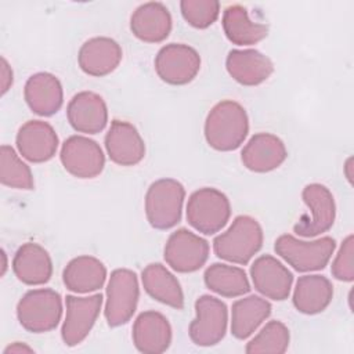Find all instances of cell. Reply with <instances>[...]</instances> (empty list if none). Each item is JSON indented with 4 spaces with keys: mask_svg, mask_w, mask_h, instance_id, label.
<instances>
[{
    "mask_svg": "<svg viewBox=\"0 0 354 354\" xmlns=\"http://www.w3.org/2000/svg\"><path fill=\"white\" fill-rule=\"evenodd\" d=\"M185 189L174 178L153 181L145 195V214L156 230H169L180 223Z\"/></svg>",
    "mask_w": 354,
    "mask_h": 354,
    "instance_id": "obj_4",
    "label": "cell"
},
{
    "mask_svg": "<svg viewBox=\"0 0 354 354\" xmlns=\"http://www.w3.org/2000/svg\"><path fill=\"white\" fill-rule=\"evenodd\" d=\"M271 314V304L260 296L236 300L231 310V333L234 337L248 339Z\"/></svg>",
    "mask_w": 354,
    "mask_h": 354,
    "instance_id": "obj_29",
    "label": "cell"
},
{
    "mask_svg": "<svg viewBox=\"0 0 354 354\" xmlns=\"http://www.w3.org/2000/svg\"><path fill=\"white\" fill-rule=\"evenodd\" d=\"M141 281L145 292L166 306L181 310L184 307V295L177 278L160 263L148 264L141 272Z\"/></svg>",
    "mask_w": 354,
    "mask_h": 354,
    "instance_id": "obj_27",
    "label": "cell"
},
{
    "mask_svg": "<svg viewBox=\"0 0 354 354\" xmlns=\"http://www.w3.org/2000/svg\"><path fill=\"white\" fill-rule=\"evenodd\" d=\"M250 277L254 289L263 296L277 301L288 299L293 275L274 256L264 254L257 257L250 266Z\"/></svg>",
    "mask_w": 354,
    "mask_h": 354,
    "instance_id": "obj_14",
    "label": "cell"
},
{
    "mask_svg": "<svg viewBox=\"0 0 354 354\" xmlns=\"http://www.w3.org/2000/svg\"><path fill=\"white\" fill-rule=\"evenodd\" d=\"M130 29L145 43H160L171 30V15L162 3H144L131 14Z\"/></svg>",
    "mask_w": 354,
    "mask_h": 354,
    "instance_id": "obj_23",
    "label": "cell"
},
{
    "mask_svg": "<svg viewBox=\"0 0 354 354\" xmlns=\"http://www.w3.org/2000/svg\"><path fill=\"white\" fill-rule=\"evenodd\" d=\"M66 118L76 131L97 134L106 126L108 108L102 97L97 93L80 91L69 101Z\"/></svg>",
    "mask_w": 354,
    "mask_h": 354,
    "instance_id": "obj_17",
    "label": "cell"
},
{
    "mask_svg": "<svg viewBox=\"0 0 354 354\" xmlns=\"http://www.w3.org/2000/svg\"><path fill=\"white\" fill-rule=\"evenodd\" d=\"M333 286L324 275H303L293 292V306L299 313L314 315L322 313L332 301Z\"/></svg>",
    "mask_w": 354,
    "mask_h": 354,
    "instance_id": "obj_26",
    "label": "cell"
},
{
    "mask_svg": "<svg viewBox=\"0 0 354 354\" xmlns=\"http://www.w3.org/2000/svg\"><path fill=\"white\" fill-rule=\"evenodd\" d=\"M205 285L224 297H238L249 293L250 283L246 272L235 266L214 263L203 274Z\"/></svg>",
    "mask_w": 354,
    "mask_h": 354,
    "instance_id": "obj_30",
    "label": "cell"
},
{
    "mask_svg": "<svg viewBox=\"0 0 354 354\" xmlns=\"http://www.w3.org/2000/svg\"><path fill=\"white\" fill-rule=\"evenodd\" d=\"M17 148L22 158L33 163L50 160L58 148V136L53 126L43 120H29L17 133Z\"/></svg>",
    "mask_w": 354,
    "mask_h": 354,
    "instance_id": "obj_15",
    "label": "cell"
},
{
    "mask_svg": "<svg viewBox=\"0 0 354 354\" xmlns=\"http://www.w3.org/2000/svg\"><path fill=\"white\" fill-rule=\"evenodd\" d=\"M196 317L189 324V337L192 343L201 347H209L220 343L227 332L228 310L220 299L203 295L195 301Z\"/></svg>",
    "mask_w": 354,
    "mask_h": 354,
    "instance_id": "obj_8",
    "label": "cell"
},
{
    "mask_svg": "<svg viewBox=\"0 0 354 354\" xmlns=\"http://www.w3.org/2000/svg\"><path fill=\"white\" fill-rule=\"evenodd\" d=\"M12 271L25 285H43L53 275V261L43 246L35 242H26L19 246L14 256Z\"/></svg>",
    "mask_w": 354,
    "mask_h": 354,
    "instance_id": "obj_24",
    "label": "cell"
},
{
    "mask_svg": "<svg viewBox=\"0 0 354 354\" xmlns=\"http://www.w3.org/2000/svg\"><path fill=\"white\" fill-rule=\"evenodd\" d=\"M301 198L311 212V218L301 217L293 227L299 236L311 238L332 228L336 217V205L332 192L322 184H308L303 188Z\"/></svg>",
    "mask_w": 354,
    "mask_h": 354,
    "instance_id": "obj_12",
    "label": "cell"
},
{
    "mask_svg": "<svg viewBox=\"0 0 354 354\" xmlns=\"http://www.w3.org/2000/svg\"><path fill=\"white\" fill-rule=\"evenodd\" d=\"M10 353H33V348H30V347L26 346L25 343L15 342V343L10 344L8 347H6L4 354H10Z\"/></svg>",
    "mask_w": 354,
    "mask_h": 354,
    "instance_id": "obj_36",
    "label": "cell"
},
{
    "mask_svg": "<svg viewBox=\"0 0 354 354\" xmlns=\"http://www.w3.org/2000/svg\"><path fill=\"white\" fill-rule=\"evenodd\" d=\"M105 148L109 159L119 166H134L145 156V144L138 130L124 120H112Z\"/></svg>",
    "mask_w": 354,
    "mask_h": 354,
    "instance_id": "obj_16",
    "label": "cell"
},
{
    "mask_svg": "<svg viewBox=\"0 0 354 354\" xmlns=\"http://www.w3.org/2000/svg\"><path fill=\"white\" fill-rule=\"evenodd\" d=\"M199 69L201 57L198 51L188 44H166L155 57V71L158 76L173 86H183L192 82Z\"/></svg>",
    "mask_w": 354,
    "mask_h": 354,
    "instance_id": "obj_9",
    "label": "cell"
},
{
    "mask_svg": "<svg viewBox=\"0 0 354 354\" xmlns=\"http://www.w3.org/2000/svg\"><path fill=\"white\" fill-rule=\"evenodd\" d=\"M163 257L174 271L194 272L207 261L209 243L187 228H180L169 236Z\"/></svg>",
    "mask_w": 354,
    "mask_h": 354,
    "instance_id": "obj_10",
    "label": "cell"
},
{
    "mask_svg": "<svg viewBox=\"0 0 354 354\" xmlns=\"http://www.w3.org/2000/svg\"><path fill=\"white\" fill-rule=\"evenodd\" d=\"M12 84V71L7 59L1 57V94L4 95Z\"/></svg>",
    "mask_w": 354,
    "mask_h": 354,
    "instance_id": "obj_35",
    "label": "cell"
},
{
    "mask_svg": "<svg viewBox=\"0 0 354 354\" xmlns=\"http://www.w3.org/2000/svg\"><path fill=\"white\" fill-rule=\"evenodd\" d=\"M274 249L296 271L308 272L325 268L336 249V242L330 236L307 242L283 234L277 238Z\"/></svg>",
    "mask_w": 354,
    "mask_h": 354,
    "instance_id": "obj_5",
    "label": "cell"
},
{
    "mask_svg": "<svg viewBox=\"0 0 354 354\" xmlns=\"http://www.w3.org/2000/svg\"><path fill=\"white\" fill-rule=\"evenodd\" d=\"M290 340L289 329L281 321H270L266 326L246 344L248 354L274 353L282 354L288 350Z\"/></svg>",
    "mask_w": 354,
    "mask_h": 354,
    "instance_id": "obj_32",
    "label": "cell"
},
{
    "mask_svg": "<svg viewBox=\"0 0 354 354\" xmlns=\"http://www.w3.org/2000/svg\"><path fill=\"white\" fill-rule=\"evenodd\" d=\"M286 156L283 141L270 133L254 134L241 152L243 166L254 173H267L279 167Z\"/></svg>",
    "mask_w": 354,
    "mask_h": 354,
    "instance_id": "obj_18",
    "label": "cell"
},
{
    "mask_svg": "<svg viewBox=\"0 0 354 354\" xmlns=\"http://www.w3.org/2000/svg\"><path fill=\"white\" fill-rule=\"evenodd\" d=\"M131 337L140 353L160 354L171 343V326L163 314L144 311L134 321Z\"/></svg>",
    "mask_w": 354,
    "mask_h": 354,
    "instance_id": "obj_20",
    "label": "cell"
},
{
    "mask_svg": "<svg viewBox=\"0 0 354 354\" xmlns=\"http://www.w3.org/2000/svg\"><path fill=\"white\" fill-rule=\"evenodd\" d=\"M263 246V228L250 216H238L230 228L217 235L213 249L218 259L235 264H248Z\"/></svg>",
    "mask_w": 354,
    "mask_h": 354,
    "instance_id": "obj_2",
    "label": "cell"
},
{
    "mask_svg": "<svg viewBox=\"0 0 354 354\" xmlns=\"http://www.w3.org/2000/svg\"><path fill=\"white\" fill-rule=\"evenodd\" d=\"M138 297L140 286L136 272L127 268L113 270L106 286L104 310L108 325L116 328L127 324L137 310Z\"/></svg>",
    "mask_w": 354,
    "mask_h": 354,
    "instance_id": "obj_7",
    "label": "cell"
},
{
    "mask_svg": "<svg viewBox=\"0 0 354 354\" xmlns=\"http://www.w3.org/2000/svg\"><path fill=\"white\" fill-rule=\"evenodd\" d=\"M230 76L243 86H257L274 72L272 61L257 50H231L225 59Z\"/></svg>",
    "mask_w": 354,
    "mask_h": 354,
    "instance_id": "obj_22",
    "label": "cell"
},
{
    "mask_svg": "<svg viewBox=\"0 0 354 354\" xmlns=\"http://www.w3.org/2000/svg\"><path fill=\"white\" fill-rule=\"evenodd\" d=\"M122 61V48L111 37H93L84 41L77 54L80 69L95 77L113 72Z\"/></svg>",
    "mask_w": 354,
    "mask_h": 354,
    "instance_id": "obj_19",
    "label": "cell"
},
{
    "mask_svg": "<svg viewBox=\"0 0 354 354\" xmlns=\"http://www.w3.org/2000/svg\"><path fill=\"white\" fill-rule=\"evenodd\" d=\"M62 315V299L58 292L44 288L26 292L17 304V317L24 329L44 333L57 328Z\"/></svg>",
    "mask_w": 354,
    "mask_h": 354,
    "instance_id": "obj_3",
    "label": "cell"
},
{
    "mask_svg": "<svg viewBox=\"0 0 354 354\" xmlns=\"http://www.w3.org/2000/svg\"><path fill=\"white\" fill-rule=\"evenodd\" d=\"M24 97L29 109L40 116L57 113L64 102L61 82L48 72L32 75L25 84Z\"/></svg>",
    "mask_w": 354,
    "mask_h": 354,
    "instance_id": "obj_21",
    "label": "cell"
},
{
    "mask_svg": "<svg viewBox=\"0 0 354 354\" xmlns=\"http://www.w3.org/2000/svg\"><path fill=\"white\" fill-rule=\"evenodd\" d=\"M0 181L3 185L18 189H33L35 187L29 166L10 145H1L0 149Z\"/></svg>",
    "mask_w": 354,
    "mask_h": 354,
    "instance_id": "obj_31",
    "label": "cell"
},
{
    "mask_svg": "<svg viewBox=\"0 0 354 354\" xmlns=\"http://www.w3.org/2000/svg\"><path fill=\"white\" fill-rule=\"evenodd\" d=\"M106 279V268L93 256L72 259L62 272L64 285L76 293H88L102 288Z\"/></svg>",
    "mask_w": 354,
    "mask_h": 354,
    "instance_id": "obj_25",
    "label": "cell"
},
{
    "mask_svg": "<svg viewBox=\"0 0 354 354\" xmlns=\"http://www.w3.org/2000/svg\"><path fill=\"white\" fill-rule=\"evenodd\" d=\"M1 254H3V271H1V274H4L6 268H7V261H6V253L1 252Z\"/></svg>",
    "mask_w": 354,
    "mask_h": 354,
    "instance_id": "obj_38",
    "label": "cell"
},
{
    "mask_svg": "<svg viewBox=\"0 0 354 354\" xmlns=\"http://www.w3.org/2000/svg\"><path fill=\"white\" fill-rule=\"evenodd\" d=\"M64 169L77 178H94L104 170L105 156L101 147L91 138L71 136L61 148Z\"/></svg>",
    "mask_w": 354,
    "mask_h": 354,
    "instance_id": "obj_11",
    "label": "cell"
},
{
    "mask_svg": "<svg viewBox=\"0 0 354 354\" xmlns=\"http://www.w3.org/2000/svg\"><path fill=\"white\" fill-rule=\"evenodd\" d=\"M249 133L245 108L232 100L216 104L205 122V138L216 151H234L242 145Z\"/></svg>",
    "mask_w": 354,
    "mask_h": 354,
    "instance_id": "obj_1",
    "label": "cell"
},
{
    "mask_svg": "<svg viewBox=\"0 0 354 354\" xmlns=\"http://www.w3.org/2000/svg\"><path fill=\"white\" fill-rule=\"evenodd\" d=\"M180 8L187 24L196 29L209 28L220 14V3L217 0H183Z\"/></svg>",
    "mask_w": 354,
    "mask_h": 354,
    "instance_id": "obj_33",
    "label": "cell"
},
{
    "mask_svg": "<svg viewBox=\"0 0 354 354\" xmlns=\"http://www.w3.org/2000/svg\"><path fill=\"white\" fill-rule=\"evenodd\" d=\"M66 317L62 324L61 336L66 346L73 347L82 343L94 326L102 306L101 293L87 297L66 296Z\"/></svg>",
    "mask_w": 354,
    "mask_h": 354,
    "instance_id": "obj_13",
    "label": "cell"
},
{
    "mask_svg": "<svg viewBox=\"0 0 354 354\" xmlns=\"http://www.w3.org/2000/svg\"><path fill=\"white\" fill-rule=\"evenodd\" d=\"M344 174H346V178L348 180V183L351 184L353 183V158H348L344 163Z\"/></svg>",
    "mask_w": 354,
    "mask_h": 354,
    "instance_id": "obj_37",
    "label": "cell"
},
{
    "mask_svg": "<svg viewBox=\"0 0 354 354\" xmlns=\"http://www.w3.org/2000/svg\"><path fill=\"white\" fill-rule=\"evenodd\" d=\"M221 24L227 39L236 46L256 44L268 35V25L252 21L246 8L239 4L228 6L224 10Z\"/></svg>",
    "mask_w": 354,
    "mask_h": 354,
    "instance_id": "obj_28",
    "label": "cell"
},
{
    "mask_svg": "<svg viewBox=\"0 0 354 354\" xmlns=\"http://www.w3.org/2000/svg\"><path fill=\"white\" fill-rule=\"evenodd\" d=\"M354 236L350 234L340 245V249L332 263V275L343 282H351L354 279Z\"/></svg>",
    "mask_w": 354,
    "mask_h": 354,
    "instance_id": "obj_34",
    "label": "cell"
},
{
    "mask_svg": "<svg viewBox=\"0 0 354 354\" xmlns=\"http://www.w3.org/2000/svg\"><path fill=\"white\" fill-rule=\"evenodd\" d=\"M230 216V201L216 188H199L188 199L187 220L189 225L205 235H213L224 228Z\"/></svg>",
    "mask_w": 354,
    "mask_h": 354,
    "instance_id": "obj_6",
    "label": "cell"
}]
</instances>
